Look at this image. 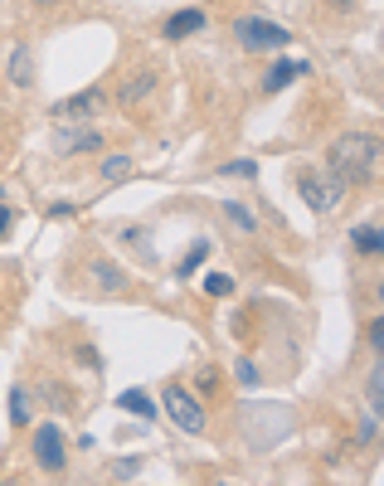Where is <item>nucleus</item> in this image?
Segmentation results:
<instances>
[{
  "label": "nucleus",
  "mask_w": 384,
  "mask_h": 486,
  "mask_svg": "<svg viewBox=\"0 0 384 486\" xmlns=\"http://www.w3.org/2000/svg\"><path fill=\"white\" fill-rule=\"evenodd\" d=\"M205 258H209V243H205V238H200V243H190V248H185V258L176 263V278H190Z\"/></svg>",
  "instance_id": "13"
},
{
  "label": "nucleus",
  "mask_w": 384,
  "mask_h": 486,
  "mask_svg": "<svg viewBox=\"0 0 384 486\" xmlns=\"http://www.w3.org/2000/svg\"><path fill=\"white\" fill-rule=\"evenodd\" d=\"M10 83H15V88H30L35 83V64H30V49L25 45L10 49Z\"/></svg>",
  "instance_id": "9"
},
{
  "label": "nucleus",
  "mask_w": 384,
  "mask_h": 486,
  "mask_svg": "<svg viewBox=\"0 0 384 486\" xmlns=\"http://www.w3.org/2000/svg\"><path fill=\"white\" fill-rule=\"evenodd\" d=\"M355 248H360V253H379V228L375 224H365V228H355Z\"/></svg>",
  "instance_id": "16"
},
{
  "label": "nucleus",
  "mask_w": 384,
  "mask_h": 486,
  "mask_svg": "<svg viewBox=\"0 0 384 486\" xmlns=\"http://www.w3.org/2000/svg\"><path fill=\"white\" fill-rule=\"evenodd\" d=\"M234 39H238L244 49L258 54V49H282L292 35L282 30V25H268V20H258V15H238V20H234Z\"/></svg>",
  "instance_id": "4"
},
{
  "label": "nucleus",
  "mask_w": 384,
  "mask_h": 486,
  "mask_svg": "<svg viewBox=\"0 0 384 486\" xmlns=\"http://www.w3.org/2000/svg\"><path fill=\"white\" fill-rule=\"evenodd\" d=\"M161 404H166L170 423H176L180 433H205V409H200V399H195L190 390H180V384H166V390H161Z\"/></svg>",
  "instance_id": "3"
},
{
  "label": "nucleus",
  "mask_w": 384,
  "mask_h": 486,
  "mask_svg": "<svg viewBox=\"0 0 384 486\" xmlns=\"http://www.w3.org/2000/svg\"><path fill=\"white\" fill-rule=\"evenodd\" d=\"M10 224H15V214H10L5 205H0V238H5V228H10Z\"/></svg>",
  "instance_id": "23"
},
{
  "label": "nucleus",
  "mask_w": 384,
  "mask_h": 486,
  "mask_svg": "<svg viewBox=\"0 0 384 486\" xmlns=\"http://www.w3.org/2000/svg\"><path fill=\"white\" fill-rule=\"evenodd\" d=\"M331 170L346 185H365L379 170V137L375 132H346L331 141Z\"/></svg>",
  "instance_id": "1"
},
{
  "label": "nucleus",
  "mask_w": 384,
  "mask_h": 486,
  "mask_svg": "<svg viewBox=\"0 0 384 486\" xmlns=\"http://www.w3.org/2000/svg\"><path fill=\"white\" fill-rule=\"evenodd\" d=\"M156 83H161V74H151V68H141V74H136V78L122 88V103H136V97H147V93L156 88Z\"/></svg>",
  "instance_id": "12"
},
{
  "label": "nucleus",
  "mask_w": 384,
  "mask_h": 486,
  "mask_svg": "<svg viewBox=\"0 0 384 486\" xmlns=\"http://www.w3.org/2000/svg\"><path fill=\"white\" fill-rule=\"evenodd\" d=\"M205 288H209V297H229V292H234V278H224V273H219V278H209Z\"/></svg>",
  "instance_id": "19"
},
{
  "label": "nucleus",
  "mask_w": 384,
  "mask_h": 486,
  "mask_svg": "<svg viewBox=\"0 0 384 486\" xmlns=\"http://www.w3.org/2000/svg\"><path fill=\"white\" fill-rule=\"evenodd\" d=\"M297 190H302V199L317 214H336L340 205H346L350 185L340 180L336 170H302V176H297Z\"/></svg>",
  "instance_id": "2"
},
{
  "label": "nucleus",
  "mask_w": 384,
  "mask_h": 486,
  "mask_svg": "<svg viewBox=\"0 0 384 486\" xmlns=\"http://www.w3.org/2000/svg\"><path fill=\"white\" fill-rule=\"evenodd\" d=\"M122 409H126V413H136V419H156V404H151L147 394H136V390H126V394H122Z\"/></svg>",
  "instance_id": "14"
},
{
  "label": "nucleus",
  "mask_w": 384,
  "mask_h": 486,
  "mask_svg": "<svg viewBox=\"0 0 384 486\" xmlns=\"http://www.w3.org/2000/svg\"><path fill=\"white\" fill-rule=\"evenodd\" d=\"M297 74H307V64H278V68H268L263 88H268V93H278V88H288Z\"/></svg>",
  "instance_id": "11"
},
{
  "label": "nucleus",
  "mask_w": 384,
  "mask_h": 486,
  "mask_svg": "<svg viewBox=\"0 0 384 486\" xmlns=\"http://www.w3.org/2000/svg\"><path fill=\"white\" fill-rule=\"evenodd\" d=\"M136 467H141L136 457H126V462H117V477H136Z\"/></svg>",
  "instance_id": "22"
},
{
  "label": "nucleus",
  "mask_w": 384,
  "mask_h": 486,
  "mask_svg": "<svg viewBox=\"0 0 384 486\" xmlns=\"http://www.w3.org/2000/svg\"><path fill=\"white\" fill-rule=\"evenodd\" d=\"M224 209H229V219H238V228H253V214L244 205H224Z\"/></svg>",
  "instance_id": "20"
},
{
  "label": "nucleus",
  "mask_w": 384,
  "mask_h": 486,
  "mask_svg": "<svg viewBox=\"0 0 384 486\" xmlns=\"http://www.w3.org/2000/svg\"><path fill=\"white\" fill-rule=\"evenodd\" d=\"M54 147H59V156H78V151H97V147H103V137H97V132H68V127H64V132L54 137Z\"/></svg>",
  "instance_id": "8"
},
{
  "label": "nucleus",
  "mask_w": 384,
  "mask_h": 486,
  "mask_svg": "<svg viewBox=\"0 0 384 486\" xmlns=\"http://www.w3.org/2000/svg\"><path fill=\"white\" fill-rule=\"evenodd\" d=\"M35 5H59V0H35Z\"/></svg>",
  "instance_id": "24"
},
{
  "label": "nucleus",
  "mask_w": 384,
  "mask_h": 486,
  "mask_svg": "<svg viewBox=\"0 0 384 486\" xmlns=\"http://www.w3.org/2000/svg\"><path fill=\"white\" fill-rule=\"evenodd\" d=\"M35 457H39V467H45V471H64V438H59V428H54V423L35 428Z\"/></svg>",
  "instance_id": "6"
},
{
  "label": "nucleus",
  "mask_w": 384,
  "mask_h": 486,
  "mask_svg": "<svg viewBox=\"0 0 384 486\" xmlns=\"http://www.w3.org/2000/svg\"><path fill=\"white\" fill-rule=\"evenodd\" d=\"M219 384H224V375H219L215 365H200V370H195V390H200V394H219Z\"/></svg>",
  "instance_id": "15"
},
{
  "label": "nucleus",
  "mask_w": 384,
  "mask_h": 486,
  "mask_svg": "<svg viewBox=\"0 0 384 486\" xmlns=\"http://www.w3.org/2000/svg\"><path fill=\"white\" fill-rule=\"evenodd\" d=\"M10 419H15L20 428L30 423V399H25V390H10Z\"/></svg>",
  "instance_id": "17"
},
{
  "label": "nucleus",
  "mask_w": 384,
  "mask_h": 486,
  "mask_svg": "<svg viewBox=\"0 0 384 486\" xmlns=\"http://www.w3.org/2000/svg\"><path fill=\"white\" fill-rule=\"evenodd\" d=\"M93 282H97L103 292H122V288H126V273H117L107 258H93Z\"/></svg>",
  "instance_id": "10"
},
{
  "label": "nucleus",
  "mask_w": 384,
  "mask_h": 486,
  "mask_svg": "<svg viewBox=\"0 0 384 486\" xmlns=\"http://www.w3.org/2000/svg\"><path fill=\"white\" fill-rule=\"evenodd\" d=\"M103 176H107V180L126 176V156H107V161H103Z\"/></svg>",
  "instance_id": "18"
},
{
  "label": "nucleus",
  "mask_w": 384,
  "mask_h": 486,
  "mask_svg": "<svg viewBox=\"0 0 384 486\" xmlns=\"http://www.w3.org/2000/svg\"><path fill=\"white\" fill-rule=\"evenodd\" d=\"M205 30V10H176V15L166 20V39H190Z\"/></svg>",
  "instance_id": "7"
},
{
  "label": "nucleus",
  "mask_w": 384,
  "mask_h": 486,
  "mask_svg": "<svg viewBox=\"0 0 384 486\" xmlns=\"http://www.w3.org/2000/svg\"><path fill=\"white\" fill-rule=\"evenodd\" d=\"M103 107H107V93H103V88H83V93H74V97H64V103H54V122L74 127V122L97 117Z\"/></svg>",
  "instance_id": "5"
},
{
  "label": "nucleus",
  "mask_w": 384,
  "mask_h": 486,
  "mask_svg": "<svg viewBox=\"0 0 384 486\" xmlns=\"http://www.w3.org/2000/svg\"><path fill=\"white\" fill-rule=\"evenodd\" d=\"M379 346H384V326L369 321V350H379Z\"/></svg>",
  "instance_id": "21"
}]
</instances>
